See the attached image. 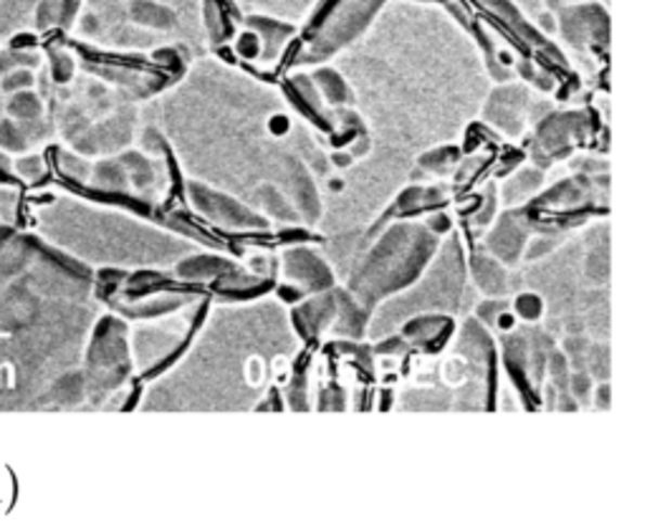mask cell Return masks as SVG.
Returning a JSON list of instances; mask_svg holds the SVG:
<instances>
[{
    "label": "cell",
    "instance_id": "obj_8",
    "mask_svg": "<svg viewBox=\"0 0 647 528\" xmlns=\"http://www.w3.org/2000/svg\"><path fill=\"white\" fill-rule=\"evenodd\" d=\"M544 180L546 175L542 167H519L514 175H508L504 188H501V203H504L506 208H519V205L531 201V197L544 188Z\"/></svg>",
    "mask_w": 647,
    "mask_h": 528
},
{
    "label": "cell",
    "instance_id": "obj_7",
    "mask_svg": "<svg viewBox=\"0 0 647 528\" xmlns=\"http://www.w3.org/2000/svg\"><path fill=\"white\" fill-rule=\"evenodd\" d=\"M453 317L451 313H415V319L407 321V326L402 329V336H407L413 344H420V347L438 349L448 342V336L453 334Z\"/></svg>",
    "mask_w": 647,
    "mask_h": 528
},
{
    "label": "cell",
    "instance_id": "obj_1",
    "mask_svg": "<svg viewBox=\"0 0 647 528\" xmlns=\"http://www.w3.org/2000/svg\"><path fill=\"white\" fill-rule=\"evenodd\" d=\"M440 239L443 235H438L428 223L392 226L362 266V294L367 291L372 298H379L413 286L440 250Z\"/></svg>",
    "mask_w": 647,
    "mask_h": 528
},
{
    "label": "cell",
    "instance_id": "obj_12",
    "mask_svg": "<svg viewBox=\"0 0 647 528\" xmlns=\"http://www.w3.org/2000/svg\"><path fill=\"white\" fill-rule=\"evenodd\" d=\"M572 364H569V357L561 349H552L549 362H546V374H549V382L559 392H569V379H572Z\"/></svg>",
    "mask_w": 647,
    "mask_h": 528
},
{
    "label": "cell",
    "instance_id": "obj_15",
    "mask_svg": "<svg viewBox=\"0 0 647 528\" xmlns=\"http://www.w3.org/2000/svg\"><path fill=\"white\" fill-rule=\"evenodd\" d=\"M569 392L577 397V402L587 404L592 402V395H595V377L587 370H574L572 379H569Z\"/></svg>",
    "mask_w": 647,
    "mask_h": 528
},
{
    "label": "cell",
    "instance_id": "obj_4",
    "mask_svg": "<svg viewBox=\"0 0 647 528\" xmlns=\"http://www.w3.org/2000/svg\"><path fill=\"white\" fill-rule=\"evenodd\" d=\"M557 26L567 43L577 51H587L590 46L607 49L610 46V15L597 3H574L557 11Z\"/></svg>",
    "mask_w": 647,
    "mask_h": 528
},
{
    "label": "cell",
    "instance_id": "obj_5",
    "mask_svg": "<svg viewBox=\"0 0 647 528\" xmlns=\"http://www.w3.org/2000/svg\"><path fill=\"white\" fill-rule=\"evenodd\" d=\"M534 235V223L527 208H508L506 213L496 216V223L486 235V250L501 263L514 268L523 263V254Z\"/></svg>",
    "mask_w": 647,
    "mask_h": 528
},
{
    "label": "cell",
    "instance_id": "obj_9",
    "mask_svg": "<svg viewBox=\"0 0 647 528\" xmlns=\"http://www.w3.org/2000/svg\"><path fill=\"white\" fill-rule=\"evenodd\" d=\"M514 313L527 324H539L546 317V298L534 288L519 291L514 298Z\"/></svg>",
    "mask_w": 647,
    "mask_h": 528
},
{
    "label": "cell",
    "instance_id": "obj_14",
    "mask_svg": "<svg viewBox=\"0 0 647 528\" xmlns=\"http://www.w3.org/2000/svg\"><path fill=\"white\" fill-rule=\"evenodd\" d=\"M504 311H508L506 296H489V298H483L481 304H476V319L486 326H496V321Z\"/></svg>",
    "mask_w": 647,
    "mask_h": 528
},
{
    "label": "cell",
    "instance_id": "obj_10",
    "mask_svg": "<svg viewBox=\"0 0 647 528\" xmlns=\"http://www.w3.org/2000/svg\"><path fill=\"white\" fill-rule=\"evenodd\" d=\"M458 159H461L458 147H453V144H438V147H430L425 155H420V163L417 165H420L423 170L445 175L458 165Z\"/></svg>",
    "mask_w": 647,
    "mask_h": 528
},
{
    "label": "cell",
    "instance_id": "obj_6",
    "mask_svg": "<svg viewBox=\"0 0 647 528\" xmlns=\"http://www.w3.org/2000/svg\"><path fill=\"white\" fill-rule=\"evenodd\" d=\"M468 275L474 281L476 291L483 296H506L514 288V279L499 258H493L489 250H476L468 261Z\"/></svg>",
    "mask_w": 647,
    "mask_h": 528
},
{
    "label": "cell",
    "instance_id": "obj_17",
    "mask_svg": "<svg viewBox=\"0 0 647 528\" xmlns=\"http://www.w3.org/2000/svg\"><path fill=\"white\" fill-rule=\"evenodd\" d=\"M592 402H595L597 410H610V402H612L610 379L597 382V385H595V395H592Z\"/></svg>",
    "mask_w": 647,
    "mask_h": 528
},
{
    "label": "cell",
    "instance_id": "obj_2",
    "mask_svg": "<svg viewBox=\"0 0 647 528\" xmlns=\"http://www.w3.org/2000/svg\"><path fill=\"white\" fill-rule=\"evenodd\" d=\"M587 114L584 112H552L536 125L531 159L536 167H549L557 159L572 155L577 144L587 137Z\"/></svg>",
    "mask_w": 647,
    "mask_h": 528
},
{
    "label": "cell",
    "instance_id": "obj_11",
    "mask_svg": "<svg viewBox=\"0 0 647 528\" xmlns=\"http://www.w3.org/2000/svg\"><path fill=\"white\" fill-rule=\"evenodd\" d=\"M610 344L605 339H595L590 344L587 351V372L595 377L597 382L610 379Z\"/></svg>",
    "mask_w": 647,
    "mask_h": 528
},
{
    "label": "cell",
    "instance_id": "obj_18",
    "mask_svg": "<svg viewBox=\"0 0 647 528\" xmlns=\"http://www.w3.org/2000/svg\"><path fill=\"white\" fill-rule=\"evenodd\" d=\"M514 3H516V5H519V8H521V11H527V13H531V15H534V18H536V15H539V13H542V11H544V8H546V3H544V0H514Z\"/></svg>",
    "mask_w": 647,
    "mask_h": 528
},
{
    "label": "cell",
    "instance_id": "obj_16",
    "mask_svg": "<svg viewBox=\"0 0 647 528\" xmlns=\"http://www.w3.org/2000/svg\"><path fill=\"white\" fill-rule=\"evenodd\" d=\"M496 205H499V195H496V188H489V195L483 197V203H478V210L474 216V226L476 228H489L491 220L496 218Z\"/></svg>",
    "mask_w": 647,
    "mask_h": 528
},
{
    "label": "cell",
    "instance_id": "obj_13",
    "mask_svg": "<svg viewBox=\"0 0 647 528\" xmlns=\"http://www.w3.org/2000/svg\"><path fill=\"white\" fill-rule=\"evenodd\" d=\"M76 5H79V0H49V3H43V11H41V15H38V23H41V26L66 23L64 18L76 13Z\"/></svg>",
    "mask_w": 647,
    "mask_h": 528
},
{
    "label": "cell",
    "instance_id": "obj_3",
    "mask_svg": "<svg viewBox=\"0 0 647 528\" xmlns=\"http://www.w3.org/2000/svg\"><path fill=\"white\" fill-rule=\"evenodd\" d=\"M534 99L536 96L523 83H499V87H491L489 96H486L481 117L486 119V125L499 129L504 137H521L531 121Z\"/></svg>",
    "mask_w": 647,
    "mask_h": 528
}]
</instances>
